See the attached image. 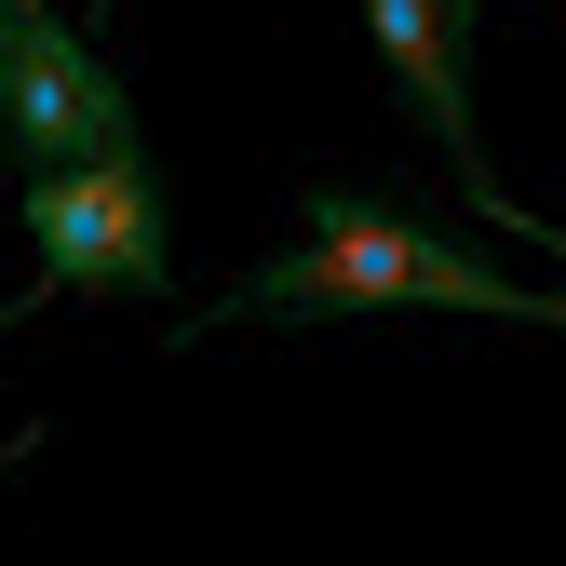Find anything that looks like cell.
<instances>
[{
    "label": "cell",
    "instance_id": "cell-1",
    "mask_svg": "<svg viewBox=\"0 0 566 566\" xmlns=\"http://www.w3.org/2000/svg\"><path fill=\"white\" fill-rule=\"evenodd\" d=\"M365 311H485V324H553L566 337V283H513L446 217L324 176V189H297V243L256 256L202 324H365Z\"/></svg>",
    "mask_w": 566,
    "mask_h": 566
},
{
    "label": "cell",
    "instance_id": "cell-2",
    "mask_svg": "<svg viewBox=\"0 0 566 566\" xmlns=\"http://www.w3.org/2000/svg\"><path fill=\"white\" fill-rule=\"evenodd\" d=\"M28 243H41V297H176V217L149 149L28 176Z\"/></svg>",
    "mask_w": 566,
    "mask_h": 566
},
{
    "label": "cell",
    "instance_id": "cell-4",
    "mask_svg": "<svg viewBox=\"0 0 566 566\" xmlns=\"http://www.w3.org/2000/svg\"><path fill=\"white\" fill-rule=\"evenodd\" d=\"M472 14H485V0H365V41H378V67H391V95L432 122V149H446V176H459V202H472V217H500V230L553 243L526 202L500 189L485 135H472Z\"/></svg>",
    "mask_w": 566,
    "mask_h": 566
},
{
    "label": "cell",
    "instance_id": "cell-3",
    "mask_svg": "<svg viewBox=\"0 0 566 566\" xmlns=\"http://www.w3.org/2000/svg\"><path fill=\"white\" fill-rule=\"evenodd\" d=\"M95 149H135L122 67L67 28L54 0H14V14H0V163H14V189H28V176H67Z\"/></svg>",
    "mask_w": 566,
    "mask_h": 566
},
{
    "label": "cell",
    "instance_id": "cell-5",
    "mask_svg": "<svg viewBox=\"0 0 566 566\" xmlns=\"http://www.w3.org/2000/svg\"><path fill=\"white\" fill-rule=\"evenodd\" d=\"M0 14H14V0H0Z\"/></svg>",
    "mask_w": 566,
    "mask_h": 566
}]
</instances>
